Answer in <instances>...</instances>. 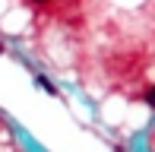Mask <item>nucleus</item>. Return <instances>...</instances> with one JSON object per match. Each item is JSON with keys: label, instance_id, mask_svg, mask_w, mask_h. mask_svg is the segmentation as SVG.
Masks as SVG:
<instances>
[{"label": "nucleus", "instance_id": "f257e3e1", "mask_svg": "<svg viewBox=\"0 0 155 152\" xmlns=\"http://www.w3.org/2000/svg\"><path fill=\"white\" fill-rule=\"evenodd\" d=\"M35 79H38V86H41V89H48V92H54V86H51V82L45 79V76H35Z\"/></svg>", "mask_w": 155, "mask_h": 152}, {"label": "nucleus", "instance_id": "f03ea898", "mask_svg": "<svg viewBox=\"0 0 155 152\" xmlns=\"http://www.w3.org/2000/svg\"><path fill=\"white\" fill-rule=\"evenodd\" d=\"M146 105H149V108H155V89H152L149 95H146Z\"/></svg>", "mask_w": 155, "mask_h": 152}, {"label": "nucleus", "instance_id": "7ed1b4c3", "mask_svg": "<svg viewBox=\"0 0 155 152\" xmlns=\"http://www.w3.org/2000/svg\"><path fill=\"white\" fill-rule=\"evenodd\" d=\"M0 51H3V45H0Z\"/></svg>", "mask_w": 155, "mask_h": 152}]
</instances>
